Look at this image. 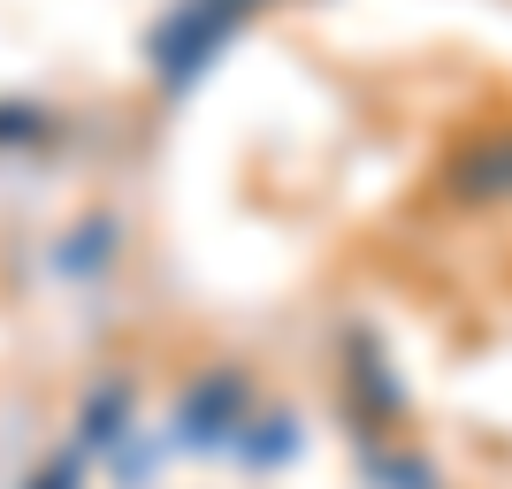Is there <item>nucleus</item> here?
<instances>
[{"label": "nucleus", "mask_w": 512, "mask_h": 489, "mask_svg": "<svg viewBox=\"0 0 512 489\" xmlns=\"http://www.w3.org/2000/svg\"><path fill=\"white\" fill-rule=\"evenodd\" d=\"M245 405H253V390H245L237 367H199L192 383H184V398H176V444L184 451L237 444L245 436Z\"/></svg>", "instance_id": "nucleus-2"}, {"label": "nucleus", "mask_w": 512, "mask_h": 489, "mask_svg": "<svg viewBox=\"0 0 512 489\" xmlns=\"http://www.w3.org/2000/svg\"><path fill=\"white\" fill-rule=\"evenodd\" d=\"M123 421H130V383H100V390H92V405L77 413V451L123 444Z\"/></svg>", "instance_id": "nucleus-4"}, {"label": "nucleus", "mask_w": 512, "mask_h": 489, "mask_svg": "<svg viewBox=\"0 0 512 489\" xmlns=\"http://www.w3.org/2000/svg\"><path fill=\"white\" fill-rule=\"evenodd\" d=\"M253 8H260V0H176L169 16L153 23V39H146L153 77H161V85H192Z\"/></svg>", "instance_id": "nucleus-1"}, {"label": "nucleus", "mask_w": 512, "mask_h": 489, "mask_svg": "<svg viewBox=\"0 0 512 489\" xmlns=\"http://www.w3.org/2000/svg\"><path fill=\"white\" fill-rule=\"evenodd\" d=\"M451 184L467 199H512V130H490V138L451 169Z\"/></svg>", "instance_id": "nucleus-3"}, {"label": "nucleus", "mask_w": 512, "mask_h": 489, "mask_svg": "<svg viewBox=\"0 0 512 489\" xmlns=\"http://www.w3.org/2000/svg\"><path fill=\"white\" fill-rule=\"evenodd\" d=\"M77 467H85V451L69 444V451H62V459H46V467H39V474H31V482H23V489H77Z\"/></svg>", "instance_id": "nucleus-5"}]
</instances>
